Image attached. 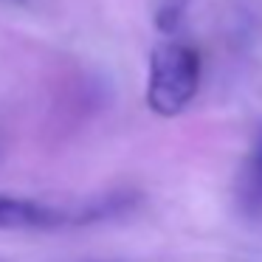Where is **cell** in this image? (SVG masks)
<instances>
[{"instance_id": "obj_1", "label": "cell", "mask_w": 262, "mask_h": 262, "mask_svg": "<svg viewBox=\"0 0 262 262\" xmlns=\"http://www.w3.org/2000/svg\"><path fill=\"white\" fill-rule=\"evenodd\" d=\"M200 88V57L183 42H158L149 57L147 104L152 113L172 119L183 113Z\"/></svg>"}, {"instance_id": "obj_2", "label": "cell", "mask_w": 262, "mask_h": 262, "mask_svg": "<svg viewBox=\"0 0 262 262\" xmlns=\"http://www.w3.org/2000/svg\"><path fill=\"white\" fill-rule=\"evenodd\" d=\"M237 209L245 217H262V124L256 127L243 169L237 175Z\"/></svg>"}, {"instance_id": "obj_3", "label": "cell", "mask_w": 262, "mask_h": 262, "mask_svg": "<svg viewBox=\"0 0 262 262\" xmlns=\"http://www.w3.org/2000/svg\"><path fill=\"white\" fill-rule=\"evenodd\" d=\"M62 223V214L23 198H0V228H46Z\"/></svg>"}, {"instance_id": "obj_4", "label": "cell", "mask_w": 262, "mask_h": 262, "mask_svg": "<svg viewBox=\"0 0 262 262\" xmlns=\"http://www.w3.org/2000/svg\"><path fill=\"white\" fill-rule=\"evenodd\" d=\"M186 9H189V0H164L155 14V23L164 34H175L181 29L183 17H186Z\"/></svg>"}]
</instances>
